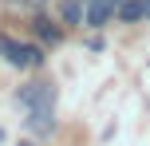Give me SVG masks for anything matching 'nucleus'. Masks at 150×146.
<instances>
[{
  "label": "nucleus",
  "instance_id": "f257e3e1",
  "mask_svg": "<svg viewBox=\"0 0 150 146\" xmlns=\"http://www.w3.org/2000/svg\"><path fill=\"white\" fill-rule=\"evenodd\" d=\"M0 55H4L12 67H40V59H44V51H40L36 44H20V39L4 36V32H0Z\"/></svg>",
  "mask_w": 150,
  "mask_h": 146
},
{
  "label": "nucleus",
  "instance_id": "f03ea898",
  "mask_svg": "<svg viewBox=\"0 0 150 146\" xmlns=\"http://www.w3.org/2000/svg\"><path fill=\"white\" fill-rule=\"evenodd\" d=\"M16 99H20L24 111H32V107H55V87L47 83V79H40V83H28Z\"/></svg>",
  "mask_w": 150,
  "mask_h": 146
},
{
  "label": "nucleus",
  "instance_id": "7ed1b4c3",
  "mask_svg": "<svg viewBox=\"0 0 150 146\" xmlns=\"http://www.w3.org/2000/svg\"><path fill=\"white\" fill-rule=\"evenodd\" d=\"M24 126H28V134H36V138H47V134L55 130V107H32L28 118H24Z\"/></svg>",
  "mask_w": 150,
  "mask_h": 146
},
{
  "label": "nucleus",
  "instance_id": "20e7f679",
  "mask_svg": "<svg viewBox=\"0 0 150 146\" xmlns=\"http://www.w3.org/2000/svg\"><path fill=\"white\" fill-rule=\"evenodd\" d=\"M122 0H87V28H103L111 16H119Z\"/></svg>",
  "mask_w": 150,
  "mask_h": 146
},
{
  "label": "nucleus",
  "instance_id": "39448f33",
  "mask_svg": "<svg viewBox=\"0 0 150 146\" xmlns=\"http://www.w3.org/2000/svg\"><path fill=\"white\" fill-rule=\"evenodd\" d=\"M87 20V4L83 0H63V24H79Z\"/></svg>",
  "mask_w": 150,
  "mask_h": 146
},
{
  "label": "nucleus",
  "instance_id": "423d86ee",
  "mask_svg": "<svg viewBox=\"0 0 150 146\" xmlns=\"http://www.w3.org/2000/svg\"><path fill=\"white\" fill-rule=\"evenodd\" d=\"M119 20H122V24H134V20H142V4H138V0H122V8H119Z\"/></svg>",
  "mask_w": 150,
  "mask_h": 146
},
{
  "label": "nucleus",
  "instance_id": "0eeeda50",
  "mask_svg": "<svg viewBox=\"0 0 150 146\" xmlns=\"http://www.w3.org/2000/svg\"><path fill=\"white\" fill-rule=\"evenodd\" d=\"M36 24H40V32H44V39H47V44H55V39H59V32H55L47 20H36Z\"/></svg>",
  "mask_w": 150,
  "mask_h": 146
},
{
  "label": "nucleus",
  "instance_id": "6e6552de",
  "mask_svg": "<svg viewBox=\"0 0 150 146\" xmlns=\"http://www.w3.org/2000/svg\"><path fill=\"white\" fill-rule=\"evenodd\" d=\"M142 4V20H150V0H138Z\"/></svg>",
  "mask_w": 150,
  "mask_h": 146
},
{
  "label": "nucleus",
  "instance_id": "1a4fd4ad",
  "mask_svg": "<svg viewBox=\"0 0 150 146\" xmlns=\"http://www.w3.org/2000/svg\"><path fill=\"white\" fill-rule=\"evenodd\" d=\"M0 142H4V130H0Z\"/></svg>",
  "mask_w": 150,
  "mask_h": 146
},
{
  "label": "nucleus",
  "instance_id": "9d476101",
  "mask_svg": "<svg viewBox=\"0 0 150 146\" xmlns=\"http://www.w3.org/2000/svg\"><path fill=\"white\" fill-rule=\"evenodd\" d=\"M20 146H32V142H20Z\"/></svg>",
  "mask_w": 150,
  "mask_h": 146
}]
</instances>
